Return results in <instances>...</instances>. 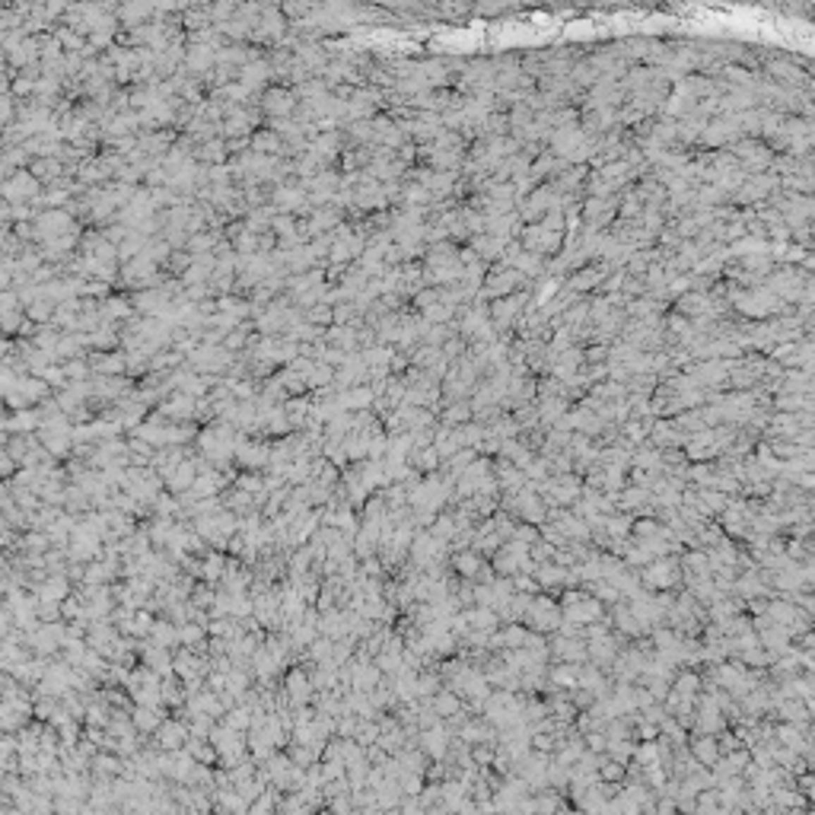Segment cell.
Returning <instances> with one entry per match:
<instances>
[{
  "label": "cell",
  "mask_w": 815,
  "mask_h": 815,
  "mask_svg": "<svg viewBox=\"0 0 815 815\" xmlns=\"http://www.w3.org/2000/svg\"><path fill=\"white\" fill-rule=\"evenodd\" d=\"M736 306L745 312V316L764 319V316H771V312H780V296L764 293V290H752V293L736 296Z\"/></svg>",
  "instance_id": "6da1fadb"
},
{
  "label": "cell",
  "mask_w": 815,
  "mask_h": 815,
  "mask_svg": "<svg viewBox=\"0 0 815 815\" xmlns=\"http://www.w3.org/2000/svg\"><path fill=\"white\" fill-rule=\"evenodd\" d=\"M678 310H682V316L688 319H697V316H710L713 312V300H710L707 293H697V290H688V293L678 300Z\"/></svg>",
  "instance_id": "7a4b0ae2"
},
{
  "label": "cell",
  "mask_w": 815,
  "mask_h": 815,
  "mask_svg": "<svg viewBox=\"0 0 815 815\" xmlns=\"http://www.w3.org/2000/svg\"><path fill=\"white\" fill-rule=\"evenodd\" d=\"M522 306V296H503V300H497L491 306V319H494V329H506V325L516 319V312H520Z\"/></svg>",
  "instance_id": "3957f363"
},
{
  "label": "cell",
  "mask_w": 815,
  "mask_h": 815,
  "mask_svg": "<svg viewBox=\"0 0 815 815\" xmlns=\"http://www.w3.org/2000/svg\"><path fill=\"white\" fill-rule=\"evenodd\" d=\"M520 281H522V274H520V271H513V268H510V271H497V274L487 281V287L481 290V300H484V296H503V293H510V290H513Z\"/></svg>",
  "instance_id": "277c9868"
},
{
  "label": "cell",
  "mask_w": 815,
  "mask_h": 815,
  "mask_svg": "<svg viewBox=\"0 0 815 815\" xmlns=\"http://www.w3.org/2000/svg\"><path fill=\"white\" fill-rule=\"evenodd\" d=\"M430 163H434L436 169H453V166H459V150H443V147H434V150H430Z\"/></svg>",
  "instance_id": "5b68a950"
},
{
  "label": "cell",
  "mask_w": 815,
  "mask_h": 815,
  "mask_svg": "<svg viewBox=\"0 0 815 815\" xmlns=\"http://www.w3.org/2000/svg\"><path fill=\"white\" fill-rule=\"evenodd\" d=\"M602 274H605V268H586V271H580V274L573 277V283H570L573 293H577V290H589V287H596L599 277H602Z\"/></svg>",
  "instance_id": "8992f818"
},
{
  "label": "cell",
  "mask_w": 815,
  "mask_h": 815,
  "mask_svg": "<svg viewBox=\"0 0 815 815\" xmlns=\"http://www.w3.org/2000/svg\"><path fill=\"white\" fill-rule=\"evenodd\" d=\"M268 109H271V112H290V96H287V92H271Z\"/></svg>",
  "instance_id": "52a82bcc"
},
{
  "label": "cell",
  "mask_w": 815,
  "mask_h": 815,
  "mask_svg": "<svg viewBox=\"0 0 815 815\" xmlns=\"http://www.w3.org/2000/svg\"><path fill=\"white\" fill-rule=\"evenodd\" d=\"M449 421H465L468 417V405H453V411H449Z\"/></svg>",
  "instance_id": "ba28073f"
}]
</instances>
